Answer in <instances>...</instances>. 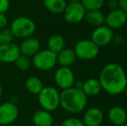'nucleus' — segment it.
<instances>
[{
    "instance_id": "obj_33",
    "label": "nucleus",
    "mask_w": 127,
    "mask_h": 126,
    "mask_svg": "<svg viewBox=\"0 0 127 126\" xmlns=\"http://www.w3.org/2000/svg\"><path fill=\"white\" fill-rule=\"evenodd\" d=\"M3 94V88H2V86L0 84V99H1V96Z\"/></svg>"
},
{
    "instance_id": "obj_29",
    "label": "nucleus",
    "mask_w": 127,
    "mask_h": 126,
    "mask_svg": "<svg viewBox=\"0 0 127 126\" xmlns=\"http://www.w3.org/2000/svg\"><path fill=\"white\" fill-rule=\"evenodd\" d=\"M119 3V9L127 14V0H118Z\"/></svg>"
},
{
    "instance_id": "obj_2",
    "label": "nucleus",
    "mask_w": 127,
    "mask_h": 126,
    "mask_svg": "<svg viewBox=\"0 0 127 126\" xmlns=\"http://www.w3.org/2000/svg\"><path fill=\"white\" fill-rule=\"evenodd\" d=\"M87 104V96L82 89L72 86L60 93V105L67 112L78 114L85 110Z\"/></svg>"
},
{
    "instance_id": "obj_4",
    "label": "nucleus",
    "mask_w": 127,
    "mask_h": 126,
    "mask_svg": "<svg viewBox=\"0 0 127 126\" xmlns=\"http://www.w3.org/2000/svg\"><path fill=\"white\" fill-rule=\"evenodd\" d=\"M10 30L17 38H27L35 33L36 26L33 20L26 17H18L10 24Z\"/></svg>"
},
{
    "instance_id": "obj_21",
    "label": "nucleus",
    "mask_w": 127,
    "mask_h": 126,
    "mask_svg": "<svg viewBox=\"0 0 127 126\" xmlns=\"http://www.w3.org/2000/svg\"><path fill=\"white\" fill-rule=\"evenodd\" d=\"M25 88L30 93L37 95L43 88V83L40 78L36 76H30L25 81Z\"/></svg>"
},
{
    "instance_id": "obj_22",
    "label": "nucleus",
    "mask_w": 127,
    "mask_h": 126,
    "mask_svg": "<svg viewBox=\"0 0 127 126\" xmlns=\"http://www.w3.org/2000/svg\"><path fill=\"white\" fill-rule=\"evenodd\" d=\"M43 4L46 10L51 13H62L67 6L66 0H43Z\"/></svg>"
},
{
    "instance_id": "obj_3",
    "label": "nucleus",
    "mask_w": 127,
    "mask_h": 126,
    "mask_svg": "<svg viewBox=\"0 0 127 126\" xmlns=\"http://www.w3.org/2000/svg\"><path fill=\"white\" fill-rule=\"evenodd\" d=\"M38 96V103L42 109L53 111L60 106V93L54 86H43Z\"/></svg>"
},
{
    "instance_id": "obj_10",
    "label": "nucleus",
    "mask_w": 127,
    "mask_h": 126,
    "mask_svg": "<svg viewBox=\"0 0 127 126\" xmlns=\"http://www.w3.org/2000/svg\"><path fill=\"white\" fill-rule=\"evenodd\" d=\"M113 37L114 33L112 29L106 25H100L92 32L91 40L99 47H105L113 40Z\"/></svg>"
},
{
    "instance_id": "obj_1",
    "label": "nucleus",
    "mask_w": 127,
    "mask_h": 126,
    "mask_svg": "<svg viewBox=\"0 0 127 126\" xmlns=\"http://www.w3.org/2000/svg\"><path fill=\"white\" fill-rule=\"evenodd\" d=\"M99 81L102 90L110 95L124 93L127 86V75L125 69L118 63H108L101 69Z\"/></svg>"
},
{
    "instance_id": "obj_14",
    "label": "nucleus",
    "mask_w": 127,
    "mask_h": 126,
    "mask_svg": "<svg viewBox=\"0 0 127 126\" xmlns=\"http://www.w3.org/2000/svg\"><path fill=\"white\" fill-rule=\"evenodd\" d=\"M103 120V111L98 107H91L85 111L82 121L85 126H99Z\"/></svg>"
},
{
    "instance_id": "obj_37",
    "label": "nucleus",
    "mask_w": 127,
    "mask_h": 126,
    "mask_svg": "<svg viewBox=\"0 0 127 126\" xmlns=\"http://www.w3.org/2000/svg\"><path fill=\"white\" fill-rule=\"evenodd\" d=\"M51 126H57V125H51Z\"/></svg>"
},
{
    "instance_id": "obj_8",
    "label": "nucleus",
    "mask_w": 127,
    "mask_h": 126,
    "mask_svg": "<svg viewBox=\"0 0 127 126\" xmlns=\"http://www.w3.org/2000/svg\"><path fill=\"white\" fill-rule=\"evenodd\" d=\"M54 79L56 86L62 90L70 88L74 85V74L67 67H60L57 68L55 72Z\"/></svg>"
},
{
    "instance_id": "obj_7",
    "label": "nucleus",
    "mask_w": 127,
    "mask_h": 126,
    "mask_svg": "<svg viewBox=\"0 0 127 126\" xmlns=\"http://www.w3.org/2000/svg\"><path fill=\"white\" fill-rule=\"evenodd\" d=\"M86 12L87 10H85L83 5L80 3V2H78V3H69L68 4H67L62 13L64 19L68 24H76L84 20Z\"/></svg>"
},
{
    "instance_id": "obj_32",
    "label": "nucleus",
    "mask_w": 127,
    "mask_h": 126,
    "mask_svg": "<svg viewBox=\"0 0 127 126\" xmlns=\"http://www.w3.org/2000/svg\"><path fill=\"white\" fill-rule=\"evenodd\" d=\"M69 3H78V2H80V0H68Z\"/></svg>"
},
{
    "instance_id": "obj_26",
    "label": "nucleus",
    "mask_w": 127,
    "mask_h": 126,
    "mask_svg": "<svg viewBox=\"0 0 127 126\" xmlns=\"http://www.w3.org/2000/svg\"><path fill=\"white\" fill-rule=\"evenodd\" d=\"M61 126H85L83 121L77 118H68L62 122Z\"/></svg>"
},
{
    "instance_id": "obj_25",
    "label": "nucleus",
    "mask_w": 127,
    "mask_h": 126,
    "mask_svg": "<svg viewBox=\"0 0 127 126\" xmlns=\"http://www.w3.org/2000/svg\"><path fill=\"white\" fill-rule=\"evenodd\" d=\"M15 38L12 31L10 29H0V44H6L13 42V40Z\"/></svg>"
},
{
    "instance_id": "obj_28",
    "label": "nucleus",
    "mask_w": 127,
    "mask_h": 126,
    "mask_svg": "<svg viewBox=\"0 0 127 126\" xmlns=\"http://www.w3.org/2000/svg\"><path fill=\"white\" fill-rule=\"evenodd\" d=\"M7 24H8V18L6 15L3 13H0V29L6 28Z\"/></svg>"
},
{
    "instance_id": "obj_15",
    "label": "nucleus",
    "mask_w": 127,
    "mask_h": 126,
    "mask_svg": "<svg viewBox=\"0 0 127 126\" xmlns=\"http://www.w3.org/2000/svg\"><path fill=\"white\" fill-rule=\"evenodd\" d=\"M127 112L123 107L119 105L112 106L108 111V119L115 126L126 125Z\"/></svg>"
},
{
    "instance_id": "obj_27",
    "label": "nucleus",
    "mask_w": 127,
    "mask_h": 126,
    "mask_svg": "<svg viewBox=\"0 0 127 126\" xmlns=\"http://www.w3.org/2000/svg\"><path fill=\"white\" fill-rule=\"evenodd\" d=\"M10 8V0H0V13L5 14Z\"/></svg>"
},
{
    "instance_id": "obj_18",
    "label": "nucleus",
    "mask_w": 127,
    "mask_h": 126,
    "mask_svg": "<svg viewBox=\"0 0 127 126\" xmlns=\"http://www.w3.org/2000/svg\"><path fill=\"white\" fill-rule=\"evenodd\" d=\"M84 20L91 26L99 27L105 24V15L100 10H87L86 12Z\"/></svg>"
},
{
    "instance_id": "obj_16",
    "label": "nucleus",
    "mask_w": 127,
    "mask_h": 126,
    "mask_svg": "<svg viewBox=\"0 0 127 126\" xmlns=\"http://www.w3.org/2000/svg\"><path fill=\"white\" fill-rule=\"evenodd\" d=\"M32 123L34 126H51L54 124V118L50 111L41 109L33 114Z\"/></svg>"
},
{
    "instance_id": "obj_5",
    "label": "nucleus",
    "mask_w": 127,
    "mask_h": 126,
    "mask_svg": "<svg viewBox=\"0 0 127 126\" xmlns=\"http://www.w3.org/2000/svg\"><path fill=\"white\" fill-rule=\"evenodd\" d=\"M32 65L40 71H49L57 63L56 54L49 49L39 50L31 59Z\"/></svg>"
},
{
    "instance_id": "obj_30",
    "label": "nucleus",
    "mask_w": 127,
    "mask_h": 126,
    "mask_svg": "<svg viewBox=\"0 0 127 126\" xmlns=\"http://www.w3.org/2000/svg\"><path fill=\"white\" fill-rule=\"evenodd\" d=\"M108 6H109V8H110L111 10L119 9V3H118V0H109Z\"/></svg>"
},
{
    "instance_id": "obj_12",
    "label": "nucleus",
    "mask_w": 127,
    "mask_h": 126,
    "mask_svg": "<svg viewBox=\"0 0 127 126\" xmlns=\"http://www.w3.org/2000/svg\"><path fill=\"white\" fill-rule=\"evenodd\" d=\"M20 54L19 47L17 44L13 42L0 44V62L13 63Z\"/></svg>"
},
{
    "instance_id": "obj_13",
    "label": "nucleus",
    "mask_w": 127,
    "mask_h": 126,
    "mask_svg": "<svg viewBox=\"0 0 127 126\" xmlns=\"http://www.w3.org/2000/svg\"><path fill=\"white\" fill-rule=\"evenodd\" d=\"M18 47L21 54L30 58L33 57L41 49V43L38 39L30 36L24 38V41L21 42L20 46H18Z\"/></svg>"
},
{
    "instance_id": "obj_31",
    "label": "nucleus",
    "mask_w": 127,
    "mask_h": 126,
    "mask_svg": "<svg viewBox=\"0 0 127 126\" xmlns=\"http://www.w3.org/2000/svg\"><path fill=\"white\" fill-rule=\"evenodd\" d=\"M82 84H83V82H82V81H78L74 86H75L76 88H79V89H81V88H82Z\"/></svg>"
},
{
    "instance_id": "obj_23",
    "label": "nucleus",
    "mask_w": 127,
    "mask_h": 126,
    "mask_svg": "<svg viewBox=\"0 0 127 126\" xmlns=\"http://www.w3.org/2000/svg\"><path fill=\"white\" fill-rule=\"evenodd\" d=\"M105 0H80V3L87 10H100L103 7Z\"/></svg>"
},
{
    "instance_id": "obj_35",
    "label": "nucleus",
    "mask_w": 127,
    "mask_h": 126,
    "mask_svg": "<svg viewBox=\"0 0 127 126\" xmlns=\"http://www.w3.org/2000/svg\"><path fill=\"white\" fill-rule=\"evenodd\" d=\"M120 126H127V125H120Z\"/></svg>"
},
{
    "instance_id": "obj_17",
    "label": "nucleus",
    "mask_w": 127,
    "mask_h": 126,
    "mask_svg": "<svg viewBox=\"0 0 127 126\" xmlns=\"http://www.w3.org/2000/svg\"><path fill=\"white\" fill-rule=\"evenodd\" d=\"M57 63L61 67H69L71 65H73L76 60L75 53L74 51V49L70 48H64L62 51L56 54Z\"/></svg>"
},
{
    "instance_id": "obj_38",
    "label": "nucleus",
    "mask_w": 127,
    "mask_h": 126,
    "mask_svg": "<svg viewBox=\"0 0 127 126\" xmlns=\"http://www.w3.org/2000/svg\"><path fill=\"white\" fill-rule=\"evenodd\" d=\"M33 126H34V125H33Z\"/></svg>"
},
{
    "instance_id": "obj_24",
    "label": "nucleus",
    "mask_w": 127,
    "mask_h": 126,
    "mask_svg": "<svg viewBox=\"0 0 127 126\" xmlns=\"http://www.w3.org/2000/svg\"><path fill=\"white\" fill-rule=\"evenodd\" d=\"M14 63H15L16 67H17V69H19L20 71H23V72L27 71L32 65L31 59L30 57H28V56L23 55V54H20Z\"/></svg>"
},
{
    "instance_id": "obj_11",
    "label": "nucleus",
    "mask_w": 127,
    "mask_h": 126,
    "mask_svg": "<svg viewBox=\"0 0 127 126\" xmlns=\"http://www.w3.org/2000/svg\"><path fill=\"white\" fill-rule=\"evenodd\" d=\"M127 22V14L120 9L111 10L105 16V24L110 29H118L122 28Z\"/></svg>"
},
{
    "instance_id": "obj_20",
    "label": "nucleus",
    "mask_w": 127,
    "mask_h": 126,
    "mask_svg": "<svg viewBox=\"0 0 127 126\" xmlns=\"http://www.w3.org/2000/svg\"><path fill=\"white\" fill-rule=\"evenodd\" d=\"M47 45L48 49H49L55 54H58L60 51H62L65 48V40L62 35H59V34H55L49 38Z\"/></svg>"
},
{
    "instance_id": "obj_34",
    "label": "nucleus",
    "mask_w": 127,
    "mask_h": 126,
    "mask_svg": "<svg viewBox=\"0 0 127 126\" xmlns=\"http://www.w3.org/2000/svg\"><path fill=\"white\" fill-rule=\"evenodd\" d=\"M125 93H126V95L127 96V86H126V89H125V92H124Z\"/></svg>"
},
{
    "instance_id": "obj_19",
    "label": "nucleus",
    "mask_w": 127,
    "mask_h": 126,
    "mask_svg": "<svg viewBox=\"0 0 127 126\" xmlns=\"http://www.w3.org/2000/svg\"><path fill=\"white\" fill-rule=\"evenodd\" d=\"M82 91L84 92L86 95L88 96H96L98 95L102 90L100 83L99 79L91 78L87 80H85L82 84Z\"/></svg>"
},
{
    "instance_id": "obj_6",
    "label": "nucleus",
    "mask_w": 127,
    "mask_h": 126,
    "mask_svg": "<svg viewBox=\"0 0 127 126\" xmlns=\"http://www.w3.org/2000/svg\"><path fill=\"white\" fill-rule=\"evenodd\" d=\"M74 51L76 58L83 61H90L98 56L99 53V47L92 40L83 39L79 41L75 44Z\"/></svg>"
},
{
    "instance_id": "obj_36",
    "label": "nucleus",
    "mask_w": 127,
    "mask_h": 126,
    "mask_svg": "<svg viewBox=\"0 0 127 126\" xmlns=\"http://www.w3.org/2000/svg\"><path fill=\"white\" fill-rule=\"evenodd\" d=\"M126 125H127V118H126Z\"/></svg>"
},
{
    "instance_id": "obj_9",
    "label": "nucleus",
    "mask_w": 127,
    "mask_h": 126,
    "mask_svg": "<svg viewBox=\"0 0 127 126\" xmlns=\"http://www.w3.org/2000/svg\"><path fill=\"white\" fill-rule=\"evenodd\" d=\"M19 114L16 103L4 102L0 104V125H9L17 120Z\"/></svg>"
}]
</instances>
